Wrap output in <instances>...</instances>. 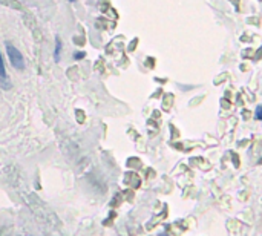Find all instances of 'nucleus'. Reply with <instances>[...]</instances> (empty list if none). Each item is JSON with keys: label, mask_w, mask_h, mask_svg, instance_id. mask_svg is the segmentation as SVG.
Returning <instances> with one entry per match:
<instances>
[{"label": "nucleus", "mask_w": 262, "mask_h": 236, "mask_svg": "<svg viewBox=\"0 0 262 236\" xmlns=\"http://www.w3.org/2000/svg\"><path fill=\"white\" fill-rule=\"evenodd\" d=\"M5 48H7V54L10 57V62H11L13 68L17 69V71H23L25 69V60H23L22 53L14 45H11L10 42L5 43Z\"/></svg>", "instance_id": "obj_1"}, {"label": "nucleus", "mask_w": 262, "mask_h": 236, "mask_svg": "<svg viewBox=\"0 0 262 236\" xmlns=\"http://www.w3.org/2000/svg\"><path fill=\"white\" fill-rule=\"evenodd\" d=\"M0 86L4 89H10L11 83L8 80V74H7V68H5V62L2 57V53H0Z\"/></svg>", "instance_id": "obj_2"}, {"label": "nucleus", "mask_w": 262, "mask_h": 236, "mask_svg": "<svg viewBox=\"0 0 262 236\" xmlns=\"http://www.w3.org/2000/svg\"><path fill=\"white\" fill-rule=\"evenodd\" d=\"M60 53H62V42L59 37H56V51H54V60L60 62Z\"/></svg>", "instance_id": "obj_3"}, {"label": "nucleus", "mask_w": 262, "mask_h": 236, "mask_svg": "<svg viewBox=\"0 0 262 236\" xmlns=\"http://www.w3.org/2000/svg\"><path fill=\"white\" fill-rule=\"evenodd\" d=\"M83 57H86V53H83V51H78V53L74 54V59H75V60H82Z\"/></svg>", "instance_id": "obj_4"}, {"label": "nucleus", "mask_w": 262, "mask_h": 236, "mask_svg": "<svg viewBox=\"0 0 262 236\" xmlns=\"http://www.w3.org/2000/svg\"><path fill=\"white\" fill-rule=\"evenodd\" d=\"M69 2H74V0H69Z\"/></svg>", "instance_id": "obj_5"}]
</instances>
